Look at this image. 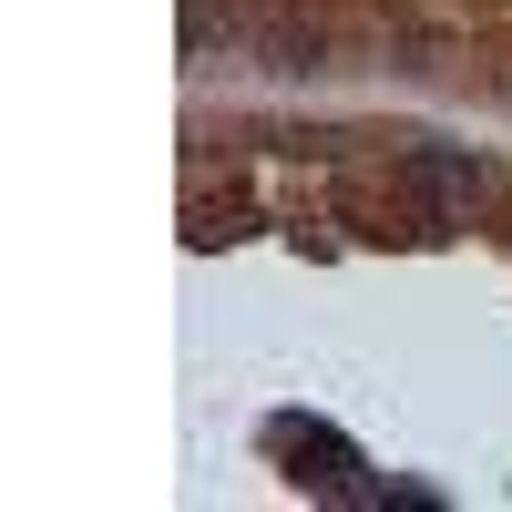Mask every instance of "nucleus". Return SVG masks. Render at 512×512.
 <instances>
[{"instance_id":"f257e3e1","label":"nucleus","mask_w":512,"mask_h":512,"mask_svg":"<svg viewBox=\"0 0 512 512\" xmlns=\"http://www.w3.org/2000/svg\"><path fill=\"white\" fill-rule=\"evenodd\" d=\"M410 175H420V195H431V205H461V195L482 185V154H461V144H420Z\"/></svg>"}]
</instances>
